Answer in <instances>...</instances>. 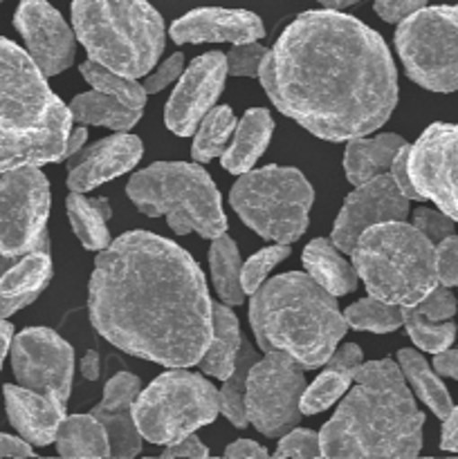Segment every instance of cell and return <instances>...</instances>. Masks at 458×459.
<instances>
[{"label": "cell", "mask_w": 458, "mask_h": 459, "mask_svg": "<svg viewBox=\"0 0 458 459\" xmlns=\"http://www.w3.org/2000/svg\"><path fill=\"white\" fill-rule=\"evenodd\" d=\"M259 79L283 115L326 142L373 133L398 103L384 39L337 9L296 16L263 58Z\"/></svg>", "instance_id": "1"}, {"label": "cell", "mask_w": 458, "mask_h": 459, "mask_svg": "<svg viewBox=\"0 0 458 459\" xmlns=\"http://www.w3.org/2000/svg\"><path fill=\"white\" fill-rule=\"evenodd\" d=\"M88 312L121 352L166 368L196 366L214 332L202 269L182 247L148 231L124 233L99 251Z\"/></svg>", "instance_id": "2"}, {"label": "cell", "mask_w": 458, "mask_h": 459, "mask_svg": "<svg viewBox=\"0 0 458 459\" xmlns=\"http://www.w3.org/2000/svg\"><path fill=\"white\" fill-rule=\"evenodd\" d=\"M355 388L319 433L323 457H416L425 415L391 359L362 363Z\"/></svg>", "instance_id": "3"}, {"label": "cell", "mask_w": 458, "mask_h": 459, "mask_svg": "<svg viewBox=\"0 0 458 459\" xmlns=\"http://www.w3.org/2000/svg\"><path fill=\"white\" fill-rule=\"evenodd\" d=\"M70 108L16 43L0 39V173L66 160Z\"/></svg>", "instance_id": "4"}, {"label": "cell", "mask_w": 458, "mask_h": 459, "mask_svg": "<svg viewBox=\"0 0 458 459\" xmlns=\"http://www.w3.org/2000/svg\"><path fill=\"white\" fill-rule=\"evenodd\" d=\"M250 323L263 352H286L308 370L326 366L348 330L335 296L301 272L263 282L251 294Z\"/></svg>", "instance_id": "5"}, {"label": "cell", "mask_w": 458, "mask_h": 459, "mask_svg": "<svg viewBox=\"0 0 458 459\" xmlns=\"http://www.w3.org/2000/svg\"><path fill=\"white\" fill-rule=\"evenodd\" d=\"M72 27L90 61L130 79L164 52V21L148 0H72Z\"/></svg>", "instance_id": "6"}, {"label": "cell", "mask_w": 458, "mask_h": 459, "mask_svg": "<svg viewBox=\"0 0 458 459\" xmlns=\"http://www.w3.org/2000/svg\"><path fill=\"white\" fill-rule=\"evenodd\" d=\"M353 267L373 299L416 307L438 287L436 247L404 220L368 227L353 249Z\"/></svg>", "instance_id": "7"}, {"label": "cell", "mask_w": 458, "mask_h": 459, "mask_svg": "<svg viewBox=\"0 0 458 459\" xmlns=\"http://www.w3.org/2000/svg\"><path fill=\"white\" fill-rule=\"evenodd\" d=\"M126 193L148 218L164 215L178 236L196 231L214 240L227 231L223 200L205 169L187 161H157L130 178Z\"/></svg>", "instance_id": "8"}, {"label": "cell", "mask_w": 458, "mask_h": 459, "mask_svg": "<svg viewBox=\"0 0 458 459\" xmlns=\"http://www.w3.org/2000/svg\"><path fill=\"white\" fill-rule=\"evenodd\" d=\"M229 202L251 231L265 240L290 245L308 229L314 191L301 170L272 164L242 173Z\"/></svg>", "instance_id": "9"}, {"label": "cell", "mask_w": 458, "mask_h": 459, "mask_svg": "<svg viewBox=\"0 0 458 459\" xmlns=\"http://www.w3.org/2000/svg\"><path fill=\"white\" fill-rule=\"evenodd\" d=\"M218 412V390L205 377L182 368L157 377L133 403V420L142 439L162 446L214 424Z\"/></svg>", "instance_id": "10"}, {"label": "cell", "mask_w": 458, "mask_h": 459, "mask_svg": "<svg viewBox=\"0 0 458 459\" xmlns=\"http://www.w3.org/2000/svg\"><path fill=\"white\" fill-rule=\"evenodd\" d=\"M404 70L431 92L458 90V4L422 7L395 31Z\"/></svg>", "instance_id": "11"}, {"label": "cell", "mask_w": 458, "mask_h": 459, "mask_svg": "<svg viewBox=\"0 0 458 459\" xmlns=\"http://www.w3.org/2000/svg\"><path fill=\"white\" fill-rule=\"evenodd\" d=\"M305 390L301 363L290 354L265 352L247 372V421L265 437H283L301 420V394Z\"/></svg>", "instance_id": "12"}, {"label": "cell", "mask_w": 458, "mask_h": 459, "mask_svg": "<svg viewBox=\"0 0 458 459\" xmlns=\"http://www.w3.org/2000/svg\"><path fill=\"white\" fill-rule=\"evenodd\" d=\"M49 182L39 166L0 173V251L21 255L48 238Z\"/></svg>", "instance_id": "13"}, {"label": "cell", "mask_w": 458, "mask_h": 459, "mask_svg": "<svg viewBox=\"0 0 458 459\" xmlns=\"http://www.w3.org/2000/svg\"><path fill=\"white\" fill-rule=\"evenodd\" d=\"M409 175L422 200L458 222V124H431L409 148Z\"/></svg>", "instance_id": "14"}, {"label": "cell", "mask_w": 458, "mask_h": 459, "mask_svg": "<svg viewBox=\"0 0 458 459\" xmlns=\"http://www.w3.org/2000/svg\"><path fill=\"white\" fill-rule=\"evenodd\" d=\"M12 368L18 384L36 393L70 399L75 377V350L48 327H30L13 339Z\"/></svg>", "instance_id": "15"}, {"label": "cell", "mask_w": 458, "mask_h": 459, "mask_svg": "<svg viewBox=\"0 0 458 459\" xmlns=\"http://www.w3.org/2000/svg\"><path fill=\"white\" fill-rule=\"evenodd\" d=\"M409 197L400 193L391 175H377L368 182L359 184L341 206L332 227V245L344 254H353L357 238L368 227L382 222L407 220Z\"/></svg>", "instance_id": "16"}, {"label": "cell", "mask_w": 458, "mask_h": 459, "mask_svg": "<svg viewBox=\"0 0 458 459\" xmlns=\"http://www.w3.org/2000/svg\"><path fill=\"white\" fill-rule=\"evenodd\" d=\"M227 56L223 52H207L198 56L171 92L164 110L166 128L178 137H189L202 117L211 110L216 99L220 97L227 79Z\"/></svg>", "instance_id": "17"}, {"label": "cell", "mask_w": 458, "mask_h": 459, "mask_svg": "<svg viewBox=\"0 0 458 459\" xmlns=\"http://www.w3.org/2000/svg\"><path fill=\"white\" fill-rule=\"evenodd\" d=\"M13 25L25 39L27 54L45 76L61 74L76 54V34L48 0H21Z\"/></svg>", "instance_id": "18"}, {"label": "cell", "mask_w": 458, "mask_h": 459, "mask_svg": "<svg viewBox=\"0 0 458 459\" xmlns=\"http://www.w3.org/2000/svg\"><path fill=\"white\" fill-rule=\"evenodd\" d=\"M144 155V146L135 134L119 133L92 143L88 151L70 157L67 188L75 193H88L99 184L110 182L135 169Z\"/></svg>", "instance_id": "19"}, {"label": "cell", "mask_w": 458, "mask_h": 459, "mask_svg": "<svg viewBox=\"0 0 458 459\" xmlns=\"http://www.w3.org/2000/svg\"><path fill=\"white\" fill-rule=\"evenodd\" d=\"M265 27L256 13L245 9L200 7L184 13L171 25L175 43H250L263 39Z\"/></svg>", "instance_id": "20"}, {"label": "cell", "mask_w": 458, "mask_h": 459, "mask_svg": "<svg viewBox=\"0 0 458 459\" xmlns=\"http://www.w3.org/2000/svg\"><path fill=\"white\" fill-rule=\"evenodd\" d=\"M52 278V251L49 236L31 251L7 255L0 251V318L12 316L18 309L34 303L36 296Z\"/></svg>", "instance_id": "21"}, {"label": "cell", "mask_w": 458, "mask_h": 459, "mask_svg": "<svg viewBox=\"0 0 458 459\" xmlns=\"http://www.w3.org/2000/svg\"><path fill=\"white\" fill-rule=\"evenodd\" d=\"M139 379L130 372H117L103 390V399L92 415L106 429L110 439V457H135L142 451V435L133 420V403L139 394Z\"/></svg>", "instance_id": "22"}, {"label": "cell", "mask_w": 458, "mask_h": 459, "mask_svg": "<svg viewBox=\"0 0 458 459\" xmlns=\"http://www.w3.org/2000/svg\"><path fill=\"white\" fill-rule=\"evenodd\" d=\"M4 406L9 421L31 446H49L57 442L61 421L66 420V402L57 394L36 393L25 385H4Z\"/></svg>", "instance_id": "23"}, {"label": "cell", "mask_w": 458, "mask_h": 459, "mask_svg": "<svg viewBox=\"0 0 458 459\" xmlns=\"http://www.w3.org/2000/svg\"><path fill=\"white\" fill-rule=\"evenodd\" d=\"M274 133V119L265 108H251L245 112L233 130V142L225 148L220 155L223 169L233 175H242L251 170V166L259 161L265 148L269 146V139Z\"/></svg>", "instance_id": "24"}, {"label": "cell", "mask_w": 458, "mask_h": 459, "mask_svg": "<svg viewBox=\"0 0 458 459\" xmlns=\"http://www.w3.org/2000/svg\"><path fill=\"white\" fill-rule=\"evenodd\" d=\"M404 143L407 142L393 133L377 134L373 139H348V146L344 151V170L348 182L353 186H359V184L389 170Z\"/></svg>", "instance_id": "25"}, {"label": "cell", "mask_w": 458, "mask_h": 459, "mask_svg": "<svg viewBox=\"0 0 458 459\" xmlns=\"http://www.w3.org/2000/svg\"><path fill=\"white\" fill-rule=\"evenodd\" d=\"M241 345V325H238L236 314L227 305L214 303V332H211V341L205 354L198 361L200 370L214 379L225 381L236 368Z\"/></svg>", "instance_id": "26"}, {"label": "cell", "mask_w": 458, "mask_h": 459, "mask_svg": "<svg viewBox=\"0 0 458 459\" xmlns=\"http://www.w3.org/2000/svg\"><path fill=\"white\" fill-rule=\"evenodd\" d=\"M304 267L314 282L332 296H346L357 287V272L348 260L341 258L332 240L317 238L304 249Z\"/></svg>", "instance_id": "27"}, {"label": "cell", "mask_w": 458, "mask_h": 459, "mask_svg": "<svg viewBox=\"0 0 458 459\" xmlns=\"http://www.w3.org/2000/svg\"><path fill=\"white\" fill-rule=\"evenodd\" d=\"M67 218L76 238L88 251H101L110 245L108 220L112 209L106 197H84V193L72 191L66 200Z\"/></svg>", "instance_id": "28"}, {"label": "cell", "mask_w": 458, "mask_h": 459, "mask_svg": "<svg viewBox=\"0 0 458 459\" xmlns=\"http://www.w3.org/2000/svg\"><path fill=\"white\" fill-rule=\"evenodd\" d=\"M72 121L84 126H106L117 133H128L142 119V110L124 106L110 94H103L99 90L79 94L70 103Z\"/></svg>", "instance_id": "29"}, {"label": "cell", "mask_w": 458, "mask_h": 459, "mask_svg": "<svg viewBox=\"0 0 458 459\" xmlns=\"http://www.w3.org/2000/svg\"><path fill=\"white\" fill-rule=\"evenodd\" d=\"M57 451L61 457H110V439L92 412L72 415L58 426Z\"/></svg>", "instance_id": "30"}, {"label": "cell", "mask_w": 458, "mask_h": 459, "mask_svg": "<svg viewBox=\"0 0 458 459\" xmlns=\"http://www.w3.org/2000/svg\"><path fill=\"white\" fill-rule=\"evenodd\" d=\"M398 366L402 370L404 379L413 385L416 394L420 397L422 403H427L431 412H434L438 420H445V417L452 412L454 403L452 397H449L447 388H445L443 381L438 379V372L431 370L429 363L425 361L418 350H400L398 352Z\"/></svg>", "instance_id": "31"}, {"label": "cell", "mask_w": 458, "mask_h": 459, "mask_svg": "<svg viewBox=\"0 0 458 459\" xmlns=\"http://www.w3.org/2000/svg\"><path fill=\"white\" fill-rule=\"evenodd\" d=\"M211 281L216 291L227 305H241L245 300V290L241 285V254L238 247L227 233L214 238V245L209 249Z\"/></svg>", "instance_id": "32"}, {"label": "cell", "mask_w": 458, "mask_h": 459, "mask_svg": "<svg viewBox=\"0 0 458 459\" xmlns=\"http://www.w3.org/2000/svg\"><path fill=\"white\" fill-rule=\"evenodd\" d=\"M233 130H236V117H233L232 108L218 106L207 112L202 117L196 137H193V160L200 161V164H207L214 157L223 155L225 148H227L229 134H233Z\"/></svg>", "instance_id": "33"}, {"label": "cell", "mask_w": 458, "mask_h": 459, "mask_svg": "<svg viewBox=\"0 0 458 459\" xmlns=\"http://www.w3.org/2000/svg\"><path fill=\"white\" fill-rule=\"evenodd\" d=\"M79 72L94 90H99L103 94H110V97H115L124 106L135 108V110H142L146 106V90L137 81L130 79V76L108 70V67L99 65V63L90 61V58L85 63H81Z\"/></svg>", "instance_id": "34"}, {"label": "cell", "mask_w": 458, "mask_h": 459, "mask_svg": "<svg viewBox=\"0 0 458 459\" xmlns=\"http://www.w3.org/2000/svg\"><path fill=\"white\" fill-rule=\"evenodd\" d=\"M259 361V354L250 348V345L242 341L241 354H238L236 368H233L232 375L225 379L223 390L220 393V412L232 421L236 429H245L250 421H247L245 412V384H247V372L254 363Z\"/></svg>", "instance_id": "35"}, {"label": "cell", "mask_w": 458, "mask_h": 459, "mask_svg": "<svg viewBox=\"0 0 458 459\" xmlns=\"http://www.w3.org/2000/svg\"><path fill=\"white\" fill-rule=\"evenodd\" d=\"M355 370H348V368L332 366V363H326V370L314 379L313 385L304 390L301 394V415H319V412L328 411L346 390L353 384Z\"/></svg>", "instance_id": "36"}, {"label": "cell", "mask_w": 458, "mask_h": 459, "mask_svg": "<svg viewBox=\"0 0 458 459\" xmlns=\"http://www.w3.org/2000/svg\"><path fill=\"white\" fill-rule=\"evenodd\" d=\"M344 318L348 327H355V330L386 334V332H395L402 325V307L368 296V299L350 305L344 312Z\"/></svg>", "instance_id": "37"}, {"label": "cell", "mask_w": 458, "mask_h": 459, "mask_svg": "<svg viewBox=\"0 0 458 459\" xmlns=\"http://www.w3.org/2000/svg\"><path fill=\"white\" fill-rule=\"evenodd\" d=\"M402 325L416 348L429 354H438L452 348L454 339H456V323L427 321L416 307H402Z\"/></svg>", "instance_id": "38"}, {"label": "cell", "mask_w": 458, "mask_h": 459, "mask_svg": "<svg viewBox=\"0 0 458 459\" xmlns=\"http://www.w3.org/2000/svg\"><path fill=\"white\" fill-rule=\"evenodd\" d=\"M290 255V245H274V247H265L260 249L259 254L251 255L241 269V285L245 290V294H254L260 285L265 282L268 273L277 267L281 260H286Z\"/></svg>", "instance_id": "39"}, {"label": "cell", "mask_w": 458, "mask_h": 459, "mask_svg": "<svg viewBox=\"0 0 458 459\" xmlns=\"http://www.w3.org/2000/svg\"><path fill=\"white\" fill-rule=\"evenodd\" d=\"M265 56H268V49L259 40L233 45L227 56V72L232 76H259Z\"/></svg>", "instance_id": "40"}, {"label": "cell", "mask_w": 458, "mask_h": 459, "mask_svg": "<svg viewBox=\"0 0 458 459\" xmlns=\"http://www.w3.org/2000/svg\"><path fill=\"white\" fill-rule=\"evenodd\" d=\"M277 457H323L321 453V439L317 433L305 429L287 430L283 439L278 442Z\"/></svg>", "instance_id": "41"}, {"label": "cell", "mask_w": 458, "mask_h": 459, "mask_svg": "<svg viewBox=\"0 0 458 459\" xmlns=\"http://www.w3.org/2000/svg\"><path fill=\"white\" fill-rule=\"evenodd\" d=\"M413 227L422 233L425 238H429L431 242H440L447 236H452L454 229H456V222L449 218L443 211L427 209V206H420V209L413 211Z\"/></svg>", "instance_id": "42"}, {"label": "cell", "mask_w": 458, "mask_h": 459, "mask_svg": "<svg viewBox=\"0 0 458 459\" xmlns=\"http://www.w3.org/2000/svg\"><path fill=\"white\" fill-rule=\"evenodd\" d=\"M416 309L427 318V321H449V318H454V314H456L458 300L456 296L449 291V287H434V290L416 305Z\"/></svg>", "instance_id": "43"}, {"label": "cell", "mask_w": 458, "mask_h": 459, "mask_svg": "<svg viewBox=\"0 0 458 459\" xmlns=\"http://www.w3.org/2000/svg\"><path fill=\"white\" fill-rule=\"evenodd\" d=\"M436 272H438V285L456 287L458 285V236L452 233L436 245Z\"/></svg>", "instance_id": "44"}, {"label": "cell", "mask_w": 458, "mask_h": 459, "mask_svg": "<svg viewBox=\"0 0 458 459\" xmlns=\"http://www.w3.org/2000/svg\"><path fill=\"white\" fill-rule=\"evenodd\" d=\"M184 72V54L175 52L173 56L166 58L162 65H157V70L148 72L146 79H144V90L146 94H157L160 90H164L166 85H171L173 81H178Z\"/></svg>", "instance_id": "45"}, {"label": "cell", "mask_w": 458, "mask_h": 459, "mask_svg": "<svg viewBox=\"0 0 458 459\" xmlns=\"http://www.w3.org/2000/svg\"><path fill=\"white\" fill-rule=\"evenodd\" d=\"M422 7H427V0H375L377 16L386 22H402Z\"/></svg>", "instance_id": "46"}, {"label": "cell", "mask_w": 458, "mask_h": 459, "mask_svg": "<svg viewBox=\"0 0 458 459\" xmlns=\"http://www.w3.org/2000/svg\"><path fill=\"white\" fill-rule=\"evenodd\" d=\"M409 143H404L402 148H400V152L395 155L393 164H391V178H393L395 186L400 188V193H402L404 197H409V200H422L420 193L416 191V186H413L411 182V175H409Z\"/></svg>", "instance_id": "47"}, {"label": "cell", "mask_w": 458, "mask_h": 459, "mask_svg": "<svg viewBox=\"0 0 458 459\" xmlns=\"http://www.w3.org/2000/svg\"><path fill=\"white\" fill-rule=\"evenodd\" d=\"M162 457H209L205 444L196 437V435H187V437L178 439L173 444H166V451Z\"/></svg>", "instance_id": "48"}, {"label": "cell", "mask_w": 458, "mask_h": 459, "mask_svg": "<svg viewBox=\"0 0 458 459\" xmlns=\"http://www.w3.org/2000/svg\"><path fill=\"white\" fill-rule=\"evenodd\" d=\"M440 448L449 453H458V406L452 408V412L443 420Z\"/></svg>", "instance_id": "49"}, {"label": "cell", "mask_w": 458, "mask_h": 459, "mask_svg": "<svg viewBox=\"0 0 458 459\" xmlns=\"http://www.w3.org/2000/svg\"><path fill=\"white\" fill-rule=\"evenodd\" d=\"M434 368L440 377L458 381V348H447L436 354Z\"/></svg>", "instance_id": "50"}, {"label": "cell", "mask_w": 458, "mask_h": 459, "mask_svg": "<svg viewBox=\"0 0 458 459\" xmlns=\"http://www.w3.org/2000/svg\"><path fill=\"white\" fill-rule=\"evenodd\" d=\"M0 457H34L31 444L0 433Z\"/></svg>", "instance_id": "51"}, {"label": "cell", "mask_w": 458, "mask_h": 459, "mask_svg": "<svg viewBox=\"0 0 458 459\" xmlns=\"http://www.w3.org/2000/svg\"><path fill=\"white\" fill-rule=\"evenodd\" d=\"M225 457H268V448L251 439H236L225 448Z\"/></svg>", "instance_id": "52"}, {"label": "cell", "mask_w": 458, "mask_h": 459, "mask_svg": "<svg viewBox=\"0 0 458 459\" xmlns=\"http://www.w3.org/2000/svg\"><path fill=\"white\" fill-rule=\"evenodd\" d=\"M99 372H101V366H99V352L97 350H90V352H85L84 359H81V375L88 381H97Z\"/></svg>", "instance_id": "53"}, {"label": "cell", "mask_w": 458, "mask_h": 459, "mask_svg": "<svg viewBox=\"0 0 458 459\" xmlns=\"http://www.w3.org/2000/svg\"><path fill=\"white\" fill-rule=\"evenodd\" d=\"M85 139H88V130H85L84 124H81L79 128L70 130V134H67V143H66V160H70L72 155H76V152L81 151Z\"/></svg>", "instance_id": "54"}, {"label": "cell", "mask_w": 458, "mask_h": 459, "mask_svg": "<svg viewBox=\"0 0 458 459\" xmlns=\"http://www.w3.org/2000/svg\"><path fill=\"white\" fill-rule=\"evenodd\" d=\"M13 341V327L12 323H7L4 318H0V368H3L4 354H7L9 345Z\"/></svg>", "instance_id": "55"}, {"label": "cell", "mask_w": 458, "mask_h": 459, "mask_svg": "<svg viewBox=\"0 0 458 459\" xmlns=\"http://www.w3.org/2000/svg\"><path fill=\"white\" fill-rule=\"evenodd\" d=\"M319 3H321L326 9H344V7H350V4L359 3V0H319Z\"/></svg>", "instance_id": "56"}, {"label": "cell", "mask_w": 458, "mask_h": 459, "mask_svg": "<svg viewBox=\"0 0 458 459\" xmlns=\"http://www.w3.org/2000/svg\"><path fill=\"white\" fill-rule=\"evenodd\" d=\"M0 3H3V0H0Z\"/></svg>", "instance_id": "57"}]
</instances>
